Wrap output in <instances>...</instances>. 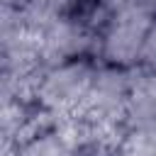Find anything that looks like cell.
Segmentation results:
<instances>
[{"mask_svg": "<svg viewBox=\"0 0 156 156\" xmlns=\"http://www.w3.org/2000/svg\"><path fill=\"white\" fill-rule=\"evenodd\" d=\"M154 20L156 7L141 0H127L98 34V61L119 68L136 66Z\"/></svg>", "mask_w": 156, "mask_h": 156, "instance_id": "6da1fadb", "label": "cell"}, {"mask_svg": "<svg viewBox=\"0 0 156 156\" xmlns=\"http://www.w3.org/2000/svg\"><path fill=\"white\" fill-rule=\"evenodd\" d=\"M98 66L100 61L95 56H83V58H73L49 68V73L41 80L37 102L56 112L58 117L76 115L93 88Z\"/></svg>", "mask_w": 156, "mask_h": 156, "instance_id": "7a4b0ae2", "label": "cell"}, {"mask_svg": "<svg viewBox=\"0 0 156 156\" xmlns=\"http://www.w3.org/2000/svg\"><path fill=\"white\" fill-rule=\"evenodd\" d=\"M127 100H129V68L100 63L93 88L76 115L93 117L100 122L124 124Z\"/></svg>", "mask_w": 156, "mask_h": 156, "instance_id": "3957f363", "label": "cell"}, {"mask_svg": "<svg viewBox=\"0 0 156 156\" xmlns=\"http://www.w3.org/2000/svg\"><path fill=\"white\" fill-rule=\"evenodd\" d=\"M41 46L51 68L83 56L98 58V37L73 15H61L51 20L41 29Z\"/></svg>", "mask_w": 156, "mask_h": 156, "instance_id": "277c9868", "label": "cell"}, {"mask_svg": "<svg viewBox=\"0 0 156 156\" xmlns=\"http://www.w3.org/2000/svg\"><path fill=\"white\" fill-rule=\"evenodd\" d=\"M17 151H20V156H76L61 124L24 141L22 146H17Z\"/></svg>", "mask_w": 156, "mask_h": 156, "instance_id": "5b68a950", "label": "cell"}, {"mask_svg": "<svg viewBox=\"0 0 156 156\" xmlns=\"http://www.w3.org/2000/svg\"><path fill=\"white\" fill-rule=\"evenodd\" d=\"M119 156H156V124L127 127Z\"/></svg>", "mask_w": 156, "mask_h": 156, "instance_id": "8992f818", "label": "cell"}, {"mask_svg": "<svg viewBox=\"0 0 156 156\" xmlns=\"http://www.w3.org/2000/svg\"><path fill=\"white\" fill-rule=\"evenodd\" d=\"M139 63H156V20L151 24V32L146 37V44H144V54H141V61Z\"/></svg>", "mask_w": 156, "mask_h": 156, "instance_id": "52a82bcc", "label": "cell"}, {"mask_svg": "<svg viewBox=\"0 0 156 156\" xmlns=\"http://www.w3.org/2000/svg\"><path fill=\"white\" fill-rule=\"evenodd\" d=\"M2 5H22V0H2Z\"/></svg>", "mask_w": 156, "mask_h": 156, "instance_id": "ba28073f", "label": "cell"}]
</instances>
